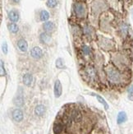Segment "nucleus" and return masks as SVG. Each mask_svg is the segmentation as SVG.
<instances>
[{
	"instance_id": "5",
	"label": "nucleus",
	"mask_w": 133,
	"mask_h": 134,
	"mask_svg": "<svg viewBox=\"0 0 133 134\" xmlns=\"http://www.w3.org/2000/svg\"><path fill=\"white\" fill-rule=\"evenodd\" d=\"M54 96L56 98H59L62 96V87L61 81L59 80H56L55 83H54Z\"/></svg>"
},
{
	"instance_id": "19",
	"label": "nucleus",
	"mask_w": 133,
	"mask_h": 134,
	"mask_svg": "<svg viewBox=\"0 0 133 134\" xmlns=\"http://www.w3.org/2000/svg\"><path fill=\"white\" fill-rule=\"evenodd\" d=\"M57 3H59V0H47V2H46V5L49 8H54L57 7Z\"/></svg>"
},
{
	"instance_id": "23",
	"label": "nucleus",
	"mask_w": 133,
	"mask_h": 134,
	"mask_svg": "<svg viewBox=\"0 0 133 134\" xmlns=\"http://www.w3.org/2000/svg\"><path fill=\"white\" fill-rule=\"evenodd\" d=\"M82 52L84 53V54L85 55H88L90 54V47H88V46H86V45H84L83 47H82Z\"/></svg>"
},
{
	"instance_id": "8",
	"label": "nucleus",
	"mask_w": 133,
	"mask_h": 134,
	"mask_svg": "<svg viewBox=\"0 0 133 134\" xmlns=\"http://www.w3.org/2000/svg\"><path fill=\"white\" fill-rule=\"evenodd\" d=\"M43 29L46 33H52L55 30V25L52 21H45L43 24Z\"/></svg>"
},
{
	"instance_id": "4",
	"label": "nucleus",
	"mask_w": 133,
	"mask_h": 134,
	"mask_svg": "<svg viewBox=\"0 0 133 134\" xmlns=\"http://www.w3.org/2000/svg\"><path fill=\"white\" fill-rule=\"evenodd\" d=\"M31 55L34 59H39L43 56V50L41 49V48L36 46V47L32 48V49L31 50Z\"/></svg>"
},
{
	"instance_id": "12",
	"label": "nucleus",
	"mask_w": 133,
	"mask_h": 134,
	"mask_svg": "<svg viewBox=\"0 0 133 134\" xmlns=\"http://www.w3.org/2000/svg\"><path fill=\"white\" fill-rule=\"evenodd\" d=\"M128 120V115H126V112L124 111H120L118 114L117 116V123L118 124H122Z\"/></svg>"
},
{
	"instance_id": "13",
	"label": "nucleus",
	"mask_w": 133,
	"mask_h": 134,
	"mask_svg": "<svg viewBox=\"0 0 133 134\" xmlns=\"http://www.w3.org/2000/svg\"><path fill=\"white\" fill-rule=\"evenodd\" d=\"M45 110L46 109L44 105H43V104H39V105H37L34 108V114L38 116V117H41V116L44 114Z\"/></svg>"
},
{
	"instance_id": "18",
	"label": "nucleus",
	"mask_w": 133,
	"mask_h": 134,
	"mask_svg": "<svg viewBox=\"0 0 133 134\" xmlns=\"http://www.w3.org/2000/svg\"><path fill=\"white\" fill-rule=\"evenodd\" d=\"M95 97L97 98V100H99V102H100V104H103V107H105V109H108V103L106 102V100H105V99H103L101 96L98 95V94H95Z\"/></svg>"
},
{
	"instance_id": "24",
	"label": "nucleus",
	"mask_w": 133,
	"mask_h": 134,
	"mask_svg": "<svg viewBox=\"0 0 133 134\" xmlns=\"http://www.w3.org/2000/svg\"><path fill=\"white\" fill-rule=\"evenodd\" d=\"M2 50L4 54H8V44L7 42H3V45H2Z\"/></svg>"
},
{
	"instance_id": "11",
	"label": "nucleus",
	"mask_w": 133,
	"mask_h": 134,
	"mask_svg": "<svg viewBox=\"0 0 133 134\" xmlns=\"http://www.w3.org/2000/svg\"><path fill=\"white\" fill-rule=\"evenodd\" d=\"M17 47L21 51V52H26L28 49V44L26 40L24 39H20L17 41Z\"/></svg>"
},
{
	"instance_id": "26",
	"label": "nucleus",
	"mask_w": 133,
	"mask_h": 134,
	"mask_svg": "<svg viewBox=\"0 0 133 134\" xmlns=\"http://www.w3.org/2000/svg\"><path fill=\"white\" fill-rule=\"evenodd\" d=\"M128 92H129V94H131V95L133 94V85L128 88Z\"/></svg>"
},
{
	"instance_id": "21",
	"label": "nucleus",
	"mask_w": 133,
	"mask_h": 134,
	"mask_svg": "<svg viewBox=\"0 0 133 134\" xmlns=\"http://www.w3.org/2000/svg\"><path fill=\"white\" fill-rule=\"evenodd\" d=\"M120 29H121V31H122L123 35H124V36H126V35H128L129 27H128V25L126 24V23H123V24L121 25Z\"/></svg>"
},
{
	"instance_id": "2",
	"label": "nucleus",
	"mask_w": 133,
	"mask_h": 134,
	"mask_svg": "<svg viewBox=\"0 0 133 134\" xmlns=\"http://www.w3.org/2000/svg\"><path fill=\"white\" fill-rule=\"evenodd\" d=\"M74 12L78 17H83L85 15V5L80 3H77L74 5Z\"/></svg>"
},
{
	"instance_id": "25",
	"label": "nucleus",
	"mask_w": 133,
	"mask_h": 134,
	"mask_svg": "<svg viewBox=\"0 0 133 134\" xmlns=\"http://www.w3.org/2000/svg\"><path fill=\"white\" fill-rule=\"evenodd\" d=\"M0 75L3 77V76L6 75V71H5V68H4V64H3V61L1 60V72H0Z\"/></svg>"
},
{
	"instance_id": "14",
	"label": "nucleus",
	"mask_w": 133,
	"mask_h": 134,
	"mask_svg": "<svg viewBox=\"0 0 133 134\" xmlns=\"http://www.w3.org/2000/svg\"><path fill=\"white\" fill-rule=\"evenodd\" d=\"M82 114H80V112L79 111L78 109H74L73 111L72 112V114H71V119L75 121V122H80V120H82Z\"/></svg>"
},
{
	"instance_id": "22",
	"label": "nucleus",
	"mask_w": 133,
	"mask_h": 134,
	"mask_svg": "<svg viewBox=\"0 0 133 134\" xmlns=\"http://www.w3.org/2000/svg\"><path fill=\"white\" fill-rule=\"evenodd\" d=\"M56 67L57 68H62L64 67V60L61 58H59L57 60H56Z\"/></svg>"
},
{
	"instance_id": "17",
	"label": "nucleus",
	"mask_w": 133,
	"mask_h": 134,
	"mask_svg": "<svg viewBox=\"0 0 133 134\" xmlns=\"http://www.w3.org/2000/svg\"><path fill=\"white\" fill-rule=\"evenodd\" d=\"M8 28L9 31L13 33V34L17 33L19 31V27L16 24V23H10V24L8 25Z\"/></svg>"
},
{
	"instance_id": "1",
	"label": "nucleus",
	"mask_w": 133,
	"mask_h": 134,
	"mask_svg": "<svg viewBox=\"0 0 133 134\" xmlns=\"http://www.w3.org/2000/svg\"><path fill=\"white\" fill-rule=\"evenodd\" d=\"M106 74L108 81L114 84H118L119 83L121 80H122V76H121L120 72L118 70H117L116 68H114L113 67H108L106 68Z\"/></svg>"
},
{
	"instance_id": "6",
	"label": "nucleus",
	"mask_w": 133,
	"mask_h": 134,
	"mask_svg": "<svg viewBox=\"0 0 133 134\" xmlns=\"http://www.w3.org/2000/svg\"><path fill=\"white\" fill-rule=\"evenodd\" d=\"M8 18L9 20L13 22V23H15V22H17L19 21V18H20V15H19V13L17 12L16 10L15 9H13L8 12Z\"/></svg>"
},
{
	"instance_id": "16",
	"label": "nucleus",
	"mask_w": 133,
	"mask_h": 134,
	"mask_svg": "<svg viewBox=\"0 0 133 134\" xmlns=\"http://www.w3.org/2000/svg\"><path fill=\"white\" fill-rule=\"evenodd\" d=\"M39 18L42 21H47L49 18V13L46 10H42L39 13Z\"/></svg>"
},
{
	"instance_id": "20",
	"label": "nucleus",
	"mask_w": 133,
	"mask_h": 134,
	"mask_svg": "<svg viewBox=\"0 0 133 134\" xmlns=\"http://www.w3.org/2000/svg\"><path fill=\"white\" fill-rule=\"evenodd\" d=\"M63 129V127L61 124H55L54 126V132L55 134H59L60 133Z\"/></svg>"
},
{
	"instance_id": "3",
	"label": "nucleus",
	"mask_w": 133,
	"mask_h": 134,
	"mask_svg": "<svg viewBox=\"0 0 133 134\" xmlns=\"http://www.w3.org/2000/svg\"><path fill=\"white\" fill-rule=\"evenodd\" d=\"M13 119L15 122L16 123H20L23 120V118H24V114H23L22 110L20 109H16L13 111Z\"/></svg>"
},
{
	"instance_id": "10",
	"label": "nucleus",
	"mask_w": 133,
	"mask_h": 134,
	"mask_svg": "<svg viewBox=\"0 0 133 134\" xmlns=\"http://www.w3.org/2000/svg\"><path fill=\"white\" fill-rule=\"evenodd\" d=\"M22 81L25 86H31L33 82V77L31 73H26L22 77Z\"/></svg>"
},
{
	"instance_id": "27",
	"label": "nucleus",
	"mask_w": 133,
	"mask_h": 134,
	"mask_svg": "<svg viewBox=\"0 0 133 134\" xmlns=\"http://www.w3.org/2000/svg\"><path fill=\"white\" fill-rule=\"evenodd\" d=\"M13 1L14 3H18L21 1V0H13Z\"/></svg>"
},
{
	"instance_id": "15",
	"label": "nucleus",
	"mask_w": 133,
	"mask_h": 134,
	"mask_svg": "<svg viewBox=\"0 0 133 134\" xmlns=\"http://www.w3.org/2000/svg\"><path fill=\"white\" fill-rule=\"evenodd\" d=\"M86 73H87L88 77L90 78V79H96L97 78V72L95 71V69L92 67H89L87 69H86Z\"/></svg>"
},
{
	"instance_id": "9",
	"label": "nucleus",
	"mask_w": 133,
	"mask_h": 134,
	"mask_svg": "<svg viewBox=\"0 0 133 134\" xmlns=\"http://www.w3.org/2000/svg\"><path fill=\"white\" fill-rule=\"evenodd\" d=\"M39 40L43 44H49L52 41V37L49 33H46V32H43L40 34L39 36Z\"/></svg>"
},
{
	"instance_id": "7",
	"label": "nucleus",
	"mask_w": 133,
	"mask_h": 134,
	"mask_svg": "<svg viewBox=\"0 0 133 134\" xmlns=\"http://www.w3.org/2000/svg\"><path fill=\"white\" fill-rule=\"evenodd\" d=\"M25 100L24 96L22 94H17L14 98H13V104L16 107H21L24 105Z\"/></svg>"
}]
</instances>
